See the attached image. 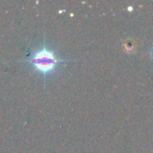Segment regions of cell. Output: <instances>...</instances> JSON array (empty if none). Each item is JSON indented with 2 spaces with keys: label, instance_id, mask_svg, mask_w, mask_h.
Wrapping results in <instances>:
<instances>
[{
  "label": "cell",
  "instance_id": "6da1fadb",
  "mask_svg": "<svg viewBox=\"0 0 153 153\" xmlns=\"http://www.w3.org/2000/svg\"><path fill=\"white\" fill-rule=\"evenodd\" d=\"M21 61L31 64L35 71L39 72L45 79L47 74L56 70L58 63L65 62L66 60L57 57L56 53L48 48L45 42H43V45L39 48L36 49L28 59Z\"/></svg>",
  "mask_w": 153,
  "mask_h": 153
}]
</instances>
